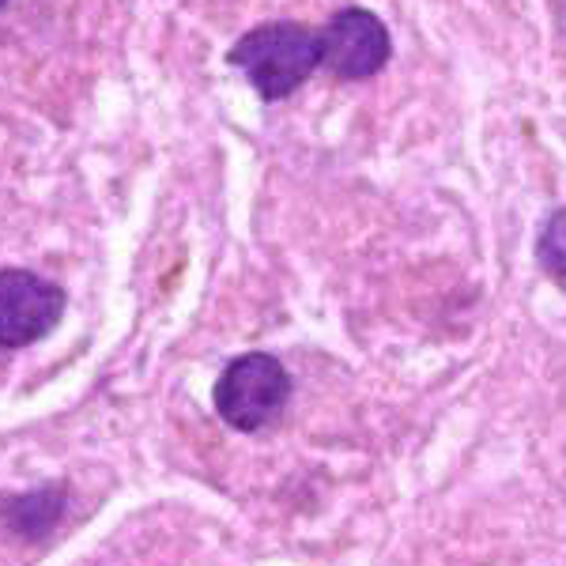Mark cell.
Listing matches in <instances>:
<instances>
[{"instance_id":"1","label":"cell","mask_w":566,"mask_h":566,"mask_svg":"<svg viewBox=\"0 0 566 566\" xmlns=\"http://www.w3.org/2000/svg\"><path fill=\"white\" fill-rule=\"evenodd\" d=\"M231 65L245 72L261 98L276 103L295 95L314 76V69H322V45L314 31L298 23H264L234 42Z\"/></svg>"},{"instance_id":"2","label":"cell","mask_w":566,"mask_h":566,"mask_svg":"<svg viewBox=\"0 0 566 566\" xmlns=\"http://www.w3.org/2000/svg\"><path fill=\"white\" fill-rule=\"evenodd\" d=\"M291 397V374L276 355L250 352L227 363L216 381V412L234 431H261L283 412Z\"/></svg>"},{"instance_id":"3","label":"cell","mask_w":566,"mask_h":566,"mask_svg":"<svg viewBox=\"0 0 566 566\" xmlns=\"http://www.w3.org/2000/svg\"><path fill=\"white\" fill-rule=\"evenodd\" d=\"M322 45V69H328L340 80H370L386 69L392 39L386 23L367 8H344L325 23V31L317 34Z\"/></svg>"},{"instance_id":"4","label":"cell","mask_w":566,"mask_h":566,"mask_svg":"<svg viewBox=\"0 0 566 566\" xmlns=\"http://www.w3.org/2000/svg\"><path fill=\"white\" fill-rule=\"evenodd\" d=\"M65 314V291L27 269L0 272V348L42 340Z\"/></svg>"},{"instance_id":"5","label":"cell","mask_w":566,"mask_h":566,"mask_svg":"<svg viewBox=\"0 0 566 566\" xmlns=\"http://www.w3.org/2000/svg\"><path fill=\"white\" fill-rule=\"evenodd\" d=\"M536 258L547 269V276L566 283V208L547 216L541 242H536Z\"/></svg>"},{"instance_id":"6","label":"cell","mask_w":566,"mask_h":566,"mask_svg":"<svg viewBox=\"0 0 566 566\" xmlns=\"http://www.w3.org/2000/svg\"><path fill=\"white\" fill-rule=\"evenodd\" d=\"M4 4H8V0H0V8H4Z\"/></svg>"}]
</instances>
